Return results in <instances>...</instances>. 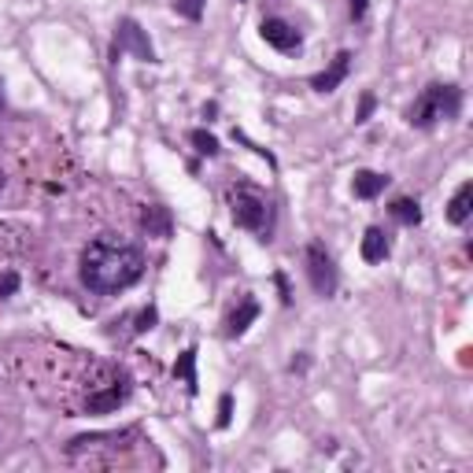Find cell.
<instances>
[{"label":"cell","instance_id":"10","mask_svg":"<svg viewBox=\"0 0 473 473\" xmlns=\"http://www.w3.org/2000/svg\"><path fill=\"white\" fill-rule=\"evenodd\" d=\"M256 318H259V300H252V296H244L241 307L226 318V337H230V340L244 337V333H248V326H252Z\"/></svg>","mask_w":473,"mask_h":473},{"label":"cell","instance_id":"3","mask_svg":"<svg viewBox=\"0 0 473 473\" xmlns=\"http://www.w3.org/2000/svg\"><path fill=\"white\" fill-rule=\"evenodd\" d=\"M462 111V89L452 82H433L418 93V101L407 111V122L414 130H433L444 118H459Z\"/></svg>","mask_w":473,"mask_h":473},{"label":"cell","instance_id":"14","mask_svg":"<svg viewBox=\"0 0 473 473\" xmlns=\"http://www.w3.org/2000/svg\"><path fill=\"white\" fill-rule=\"evenodd\" d=\"M388 215L400 222V226H418L421 222V208H418L414 196H396V200L388 204Z\"/></svg>","mask_w":473,"mask_h":473},{"label":"cell","instance_id":"11","mask_svg":"<svg viewBox=\"0 0 473 473\" xmlns=\"http://www.w3.org/2000/svg\"><path fill=\"white\" fill-rule=\"evenodd\" d=\"M388 182H392L388 174H378V170H355L352 192L359 196V200H373V196H381V192H385Z\"/></svg>","mask_w":473,"mask_h":473},{"label":"cell","instance_id":"13","mask_svg":"<svg viewBox=\"0 0 473 473\" xmlns=\"http://www.w3.org/2000/svg\"><path fill=\"white\" fill-rule=\"evenodd\" d=\"M141 226L148 230V237H170V211L152 204V208H144L141 211Z\"/></svg>","mask_w":473,"mask_h":473},{"label":"cell","instance_id":"12","mask_svg":"<svg viewBox=\"0 0 473 473\" xmlns=\"http://www.w3.org/2000/svg\"><path fill=\"white\" fill-rule=\"evenodd\" d=\"M469 211H473V182H462L452 196V204H447V222H452V226H466Z\"/></svg>","mask_w":473,"mask_h":473},{"label":"cell","instance_id":"20","mask_svg":"<svg viewBox=\"0 0 473 473\" xmlns=\"http://www.w3.org/2000/svg\"><path fill=\"white\" fill-rule=\"evenodd\" d=\"M373 108H378V96H373V93H363V101H359V111H355V122H370Z\"/></svg>","mask_w":473,"mask_h":473},{"label":"cell","instance_id":"23","mask_svg":"<svg viewBox=\"0 0 473 473\" xmlns=\"http://www.w3.org/2000/svg\"><path fill=\"white\" fill-rule=\"evenodd\" d=\"M273 281H278V289H281V304H292V292H289V281H285V273H278V278H273Z\"/></svg>","mask_w":473,"mask_h":473},{"label":"cell","instance_id":"15","mask_svg":"<svg viewBox=\"0 0 473 473\" xmlns=\"http://www.w3.org/2000/svg\"><path fill=\"white\" fill-rule=\"evenodd\" d=\"M174 378H182L192 396L200 392V378H196V347H185V352L178 355V363H174Z\"/></svg>","mask_w":473,"mask_h":473},{"label":"cell","instance_id":"16","mask_svg":"<svg viewBox=\"0 0 473 473\" xmlns=\"http://www.w3.org/2000/svg\"><path fill=\"white\" fill-rule=\"evenodd\" d=\"M189 141L196 144V152H200V156H208V159L218 156V141H215V134H208V130H192Z\"/></svg>","mask_w":473,"mask_h":473},{"label":"cell","instance_id":"19","mask_svg":"<svg viewBox=\"0 0 473 473\" xmlns=\"http://www.w3.org/2000/svg\"><path fill=\"white\" fill-rule=\"evenodd\" d=\"M19 292V273L15 270H0V300H8V296Z\"/></svg>","mask_w":473,"mask_h":473},{"label":"cell","instance_id":"17","mask_svg":"<svg viewBox=\"0 0 473 473\" xmlns=\"http://www.w3.org/2000/svg\"><path fill=\"white\" fill-rule=\"evenodd\" d=\"M178 15H185L189 22H200L204 19V0H174Z\"/></svg>","mask_w":473,"mask_h":473},{"label":"cell","instance_id":"21","mask_svg":"<svg viewBox=\"0 0 473 473\" xmlns=\"http://www.w3.org/2000/svg\"><path fill=\"white\" fill-rule=\"evenodd\" d=\"M152 326H156V307H144V311H141V318H137V326H134V330H137V333H144V330H152Z\"/></svg>","mask_w":473,"mask_h":473},{"label":"cell","instance_id":"2","mask_svg":"<svg viewBox=\"0 0 473 473\" xmlns=\"http://www.w3.org/2000/svg\"><path fill=\"white\" fill-rule=\"evenodd\" d=\"M230 196V215L241 230L248 233H256L259 241H270L273 233V222H278V211H273V200L252 182H237L226 189Z\"/></svg>","mask_w":473,"mask_h":473},{"label":"cell","instance_id":"5","mask_svg":"<svg viewBox=\"0 0 473 473\" xmlns=\"http://www.w3.org/2000/svg\"><path fill=\"white\" fill-rule=\"evenodd\" d=\"M122 56H137L141 63H156V48H152V41H148V34L141 30L137 19H118V27H115L111 63H118Z\"/></svg>","mask_w":473,"mask_h":473},{"label":"cell","instance_id":"4","mask_svg":"<svg viewBox=\"0 0 473 473\" xmlns=\"http://www.w3.org/2000/svg\"><path fill=\"white\" fill-rule=\"evenodd\" d=\"M130 392H134L130 373L122 370V366H111L108 381L93 385V392L86 396V414H111L115 407H122V404L130 400Z\"/></svg>","mask_w":473,"mask_h":473},{"label":"cell","instance_id":"9","mask_svg":"<svg viewBox=\"0 0 473 473\" xmlns=\"http://www.w3.org/2000/svg\"><path fill=\"white\" fill-rule=\"evenodd\" d=\"M363 259L373 266V263H385L388 256H392V241H388V233L381 230V226H370L366 233H363Z\"/></svg>","mask_w":473,"mask_h":473},{"label":"cell","instance_id":"8","mask_svg":"<svg viewBox=\"0 0 473 473\" xmlns=\"http://www.w3.org/2000/svg\"><path fill=\"white\" fill-rule=\"evenodd\" d=\"M347 70H352V53H337L326 70L311 74V89L314 93H333V89H340V82L347 78Z\"/></svg>","mask_w":473,"mask_h":473},{"label":"cell","instance_id":"7","mask_svg":"<svg viewBox=\"0 0 473 473\" xmlns=\"http://www.w3.org/2000/svg\"><path fill=\"white\" fill-rule=\"evenodd\" d=\"M259 37L270 45V48H278V53H300V45H304V34L292 27V22L285 19H263L259 22Z\"/></svg>","mask_w":473,"mask_h":473},{"label":"cell","instance_id":"6","mask_svg":"<svg viewBox=\"0 0 473 473\" xmlns=\"http://www.w3.org/2000/svg\"><path fill=\"white\" fill-rule=\"evenodd\" d=\"M304 263H307V281H311V289L322 296V300H326V296H333L337 285H340V273H337L333 256L326 252V244L311 241L307 252H304Z\"/></svg>","mask_w":473,"mask_h":473},{"label":"cell","instance_id":"22","mask_svg":"<svg viewBox=\"0 0 473 473\" xmlns=\"http://www.w3.org/2000/svg\"><path fill=\"white\" fill-rule=\"evenodd\" d=\"M347 12H352V19H355V22H363V19H366V12H370V0H347Z\"/></svg>","mask_w":473,"mask_h":473},{"label":"cell","instance_id":"1","mask_svg":"<svg viewBox=\"0 0 473 473\" xmlns=\"http://www.w3.org/2000/svg\"><path fill=\"white\" fill-rule=\"evenodd\" d=\"M144 248L130 244V241H118L111 233L96 237L86 244L82 252V285L96 296H115V292H126L130 285H137L144 278Z\"/></svg>","mask_w":473,"mask_h":473},{"label":"cell","instance_id":"24","mask_svg":"<svg viewBox=\"0 0 473 473\" xmlns=\"http://www.w3.org/2000/svg\"><path fill=\"white\" fill-rule=\"evenodd\" d=\"M8 108V101H4V82H0V111Z\"/></svg>","mask_w":473,"mask_h":473},{"label":"cell","instance_id":"18","mask_svg":"<svg viewBox=\"0 0 473 473\" xmlns=\"http://www.w3.org/2000/svg\"><path fill=\"white\" fill-rule=\"evenodd\" d=\"M230 421H233V396L222 392V400H218V421H215V426L218 429H230Z\"/></svg>","mask_w":473,"mask_h":473}]
</instances>
